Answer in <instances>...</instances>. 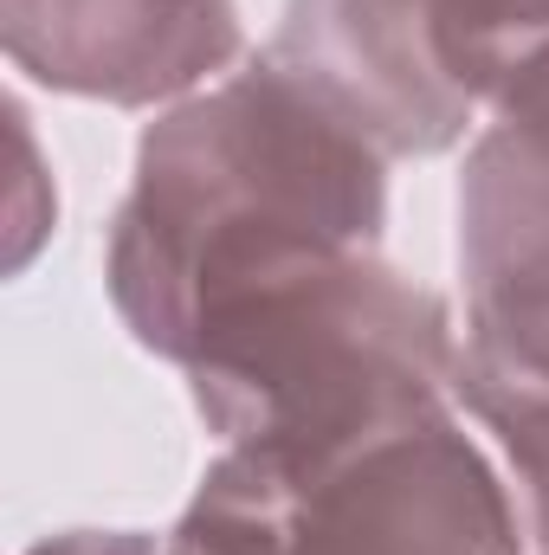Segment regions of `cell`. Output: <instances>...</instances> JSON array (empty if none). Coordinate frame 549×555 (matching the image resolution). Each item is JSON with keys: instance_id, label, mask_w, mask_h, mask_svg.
<instances>
[{"instance_id": "277c9868", "label": "cell", "mask_w": 549, "mask_h": 555, "mask_svg": "<svg viewBox=\"0 0 549 555\" xmlns=\"http://www.w3.org/2000/svg\"><path fill=\"white\" fill-rule=\"evenodd\" d=\"M549 26V0H284L272 59L382 155H439Z\"/></svg>"}, {"instance_id": "6da1fadb", "label": "cell", "mask_w": 549, "mask_h": 555, "mask_svg": "<svg viewBox=\"0 0 549 555\" xmlns=\"http://www.w3.org/2000/svg\"><path fill=\"white\" fill-rule=\"evenodd\" d=\"M382 149L284 59L162 111L111 220L104 284L142 349L181 362L201 310L246 278L323 253H375L388 220Z\"/></svg>"}, {"instance_id": "ba28073f", "label": "cell", "mask_w": 549, "mask_h": 555, "mask_svg": "<svg viewBox=\"0 0 549 555\" xmlns=\"http://www.w3.org/2000/svg\"><path fill=\"white\" fill-rule=\"evenodd\" d=\"M537 555H549V543H544V550H537Z\"/></svg>"}, {"instance_id": "52a82bcc", "label": "cell", "mask_w": 549, "mask_h": 555, "mask_svg": "<svg viewBox=\"0 0 549 555\" xmlns=\"http://www.w3.org/2000/svg\"><path fill=\"white\" fill-rule=\"evenodd\" d=\"M26 555H168V550H155L137 530H65V537L33 543Z\"/></svg>"}, {"instance_id": "3957f363", "label": "cell", "mask_w": 549, "mask_h": 555, "mask_svg": "<svg viewBox=\"0 0 549 555\" xmlns=\"http://www.w3.org/2000/svg\"><path fill=\"white\" fill-rule=\"evenodd\" d=\"M511 491L465 426L433 408L330 459L266 465L220 452L168 555H518Z\"/></svg>"}, {"instance_id": "7a4b0ae2", "label": "cell", "mask_w": 549, "mask_h": 555, "mask_svg": "<svg viewBox=\"0 0 549 555\" xmlns=\"http://www.w3.org/2000/svg\"><path fill=\"white\" fill-rule=\"evenodd\" d=\"M181 369L233 452L310 465L446 408L459 336L446 297L375 253H323L214 297Z\"/></svg>"}, {"instance_id": "8992f818", "label": "cell", "mask_w": 549, "mask_h": 555, "mask_svg": "<svg viewBox=\"0 0 549 555\" xmlns=\"http://www.w3.org/2000/svg\"><path fill=\"white\" fill-rule=\"evenodd\" d=\"M7 59L72 98L168 104L240 59L233 0H0Z\"/></svg>"}, {"instance_id": "5b68a950", "label": "cell", "mask_w": 549, "mask_h": 555, "mask_svg": "<svg viewBox=\"0 0 549 555\" xmlns=\"http://www.w3.org/2000/svg\"><path fill=\"white\" fill-rule=\"evenodd\" d=\"M459 362L549 382V124L491 117L459 181Z\"/></svg>"}]
</instances>
